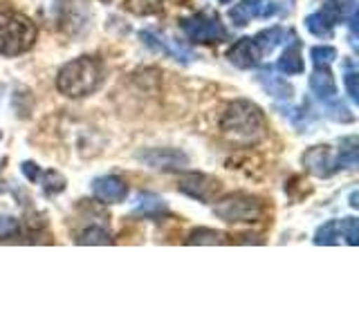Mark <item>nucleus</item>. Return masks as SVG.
<instances>
[{"mask_svg": "<svg viewBox=\"0 0 359 336\" xmlns=\"http://www.w3.org/2000/svg\"><path fill=\"white\" fill-rule=\"evenodd\" d=\"M220 132L233 144L252 146L263 139L265 134V117L252 101L238 99L224 108L220 117Z\"/></svg>", "mask_w": 359, "mask_h": 336, "instance_id": "obj_1", "label": "nucleus"}, {"mask_svg": "<svg viewBox=\"0 0 359 336\" xmlns=\"http://www.w3.org/2000/svg\"><path fill=\"white\" fill-rule=\"evenodd\" d=\"M140 38L149 45L151 50L155 52H162L168 59H175V61H182V63H191L194 61V52L189 48H184L180 41H173V38H166V36H160V34H155L151 29H144L140 34Z\"/></svg>", "mask_w": 359, "mask_h": 336, "instance_id": "obj_8", "label": "nucleus"}, {"mask_svg": "<svg viewBox=\"0 0 359 336\" xmlns=\"http://www.w3.org/2000/svg\"><path fill=\"white\" fill-rule=\"evenodd\" d=\"M213 213L224 220V222H258L263 218L265 206L263 202L254 197V195H247V193H233L222 197L216 206H213Z\"/></svg>", "mask_w": 359, "mask_h": 336, "instance_id": "obj_4", "label": "nucleus"}, {"mask_svg": "<svg viewBox=\"0 0 359 336\" xmlns=\"http://www.w3.org/2000/svg\"><path fill=\"white\" fill-rule=\"evenodd\" d=\"M126 7L133 11V14L151 16L162 9V0H126Z\"/></svg>", "mask_w": 359, "mask_h": 336, "instance_id": "obj_24", "label": "nucleus"}, {"mask_svg": "<svg viewBox=\"0 0 359 336\" xmlns=\"http://www.w3.org/2000/svg\"><path fill=\"white\" fill-rule=\"evenodd\" d=\"M43 177V190H45V195H59L61 190L65 188V179L61 173H56V171H48Z\"/></svg>", "mask_w": 359, "mask_h": 336, "instance_id": "obj_25", "label": "nucleus"}, {"mask_svg": "<svg viewBox=\"0 0 359 336\" xmlns=\"http://www.w3.org/2000/svg\"><path fill=\"white\" fill-rule=\"evenodd\" d=\"M220 3H222V5H227V3H231V0H220Z\"/></svg>", "mask_w": 359, "mask_h": 336, "instance_id": "obj_32", "label": "nucleus"}, {"mask_svg": "<svg viewBox=\"0 0 359 336\" xmlns=\"http://www.w3.org/2000/svg\"><path fill=\"white\" fill-rule=\"evenodd\" d=\"M227 56H229V63L238 67V70H250V67L258 65L263 54L256 48L254 38H241L233 43V48L229 50Z\"/></svg>", "mask_w": 359, "mask_h": 336, "instance_id": "obj_12", "label": "nucleus"}, {"mask_svg": "<svg viewBox=\"0 0 359 336\" xmlns=\"http://www.w3.org/2000/svg\"><path fill=\"white\" fill-rule=\"evenodd\" d=\"M256 78H258V83L263 85L265 92L272 94L274 99H292V85L285 81V78L276 76L272 67H263V70H258Z\"/></svg>", "mask_w": 359, "mask_h": 336, "instance_id": "obj_15", "label": "nucleus"}, {"mask_svg": "<svg viewBox=\"0 0 359 336\" xmlns=\"http://www.w3.org/2000/svg\"><path fill=\"white\" fill-rule=\"evenodd\" d=\"M276 0H243L229 9V18L236 27H245L252 18H272L278 14Z\"/></svg>", "mask_w": 359, "mask_h": 336, "instance_id": "obj_6", "label": "nucleus"}, {"mask_svg": "<svg viewBox=\"0 0 359 336\" xmlns=\"http://www.w3.org/2000/svg\"><path fill=\"white\" fill-rule=\"evenodd\" d=\"M306 27H308V31L314 34L317 38H330V36H332V25L319 14V11H317V14H310V16L306 18Z\"/></svg>", "mask_w": 359, "mask_h": 336, "instance_id": "obj_22", "label": "nucleus"}, {"mask_svg": "<svg viewBox=\"0 0 359 336\" xmlns=\"http://www.w3.org/2000/svg\"><path fill=\"white\" fill-rule=\"evenodd\" d=\"M36 41V27L29 18L16 11H3L0 14V54L18 56L27 52Z\"/></svg>", "mask_w": 359, "mask_h": 336, "instance_id": "obj_3", "label": "nucleus"}, {"mask_svg": "<svg viewBox=\"0 0 359 336\" xmlns=\"http://www.w3.org/2000/svg\"><path fill=\"white\" fill-rule=\"evenodd\" d=\"M357 197H359V193H357V190H353V193H351V206H353V209H357V206H359Z\"/></svg>", "mask_w": 359, "mask_h": 336, "instance_id": "obj_31", "label": "nucleus"}, {"mask_svg": "<svg viewBox=\"0 0 359 336\" xmlns=\"http://www.w3.org/2000/svg\"><path fill=\"white\" fill-rule=\"evenodd\" d=\"M101 78H104L101 63L93 59V56H79V59L65 63L59 70L56 88H59L61 94L79 99V97L93 94L101 85Z\"/></svg>", "mask_w": 359, "mask_h": 336, "instance_id": "obj_2", "label": "nucleus"}, {"mask_svg": "<svg viewBox=\"0 0 359 336\" xmlns=\"http://www.w3.org/2000/svg\"><path fill=\"white\" fill-rule=\"evenodd\" d=\"M341 235L346 238V242L355 246L357 238H359V222L355 218H344L341 220Z\"/></svg>", "mask_w": 359, "mask_h": 336, "instance_id": "obj_29", "label": "nucleus"}, {"mask_svg": "<svg viewBox=\"0 0 359 336\" xmlns=\"http://www.w3.org/2000/svg\"><path fill=\"white\" fill-rule=\"evenodd\" d=\"M180 190H182L184 195L194 197L198 202H211L213 195L220 190V182L218 179H213L205 173H189L180 179Z\"/></svg>", "mask_w": 359, "mask_h": 336, "instance_id": "obj_7", "label": "nucleus"}, {"mask_svg": "<svg viewBox=\"0 0 359 336\" xmlns=\"http://www.w3.org/2000/svg\"><path fill=\"white\" fill-rule=\"evenodd\" d=\"M0 137H3V132H0Z\"/></svg>", "mask_w": 359, "mask_h": 336, "instance_id": "obj_33", "label": "nucleus"}, {"mask_svg": "<svg viewBox=\"0 0 359 336\" xmlns=\"http://www.w3.org/2000/svg\"><path fill=\"white\" fill-rule=\"evenodd\" d=\"M310 90L321 101H330L337 97V83L328 70V65H314V72L310 74Z\"/></svg>", "mask_w": 359, "mask_h": 336, "instance_id": "obj_13", "label": "nucleus"}, {"mask_svg": "<svg viewBox=\"0 0 359 336\" xmlns=\"http://www.w3.org/2000/svg\"><path fill=\"white\" fill-rule=\"evenodd\" d=\"M180 27L187 34L189 41L194 43H222L229 38V31L227 27L222 25L218 16H211V14H194V16H187L180 20Z\"/></svg>", "mask_w": 359, "mask_h": 336, "instance_id": "obj_5", "label": "nucleus"}, {"mask_svg": "<svg viewBox=\"0 0 359 336\" xmlns=\"http://www.w3.org/2000/svg\"><path fill=\"white\" fill-rule=\"evenodd\" d=\"M285 38H287V31L283 27H269V29L258 31L254 36V43H256V48L261 50V54H272L280 43H285Z\"/></svg>", "mask_w": 359, "mask_h": 336, "instance_id": "obj_17", "label": "nucleus"}, {"mask_svg": "<svg viewBox=\"0 0 359 336\" xmlns=\"http://www.w3.org/2000/svg\"><path fill=\"white\" fill-rule=\"evenodd\" d=\"M276 70L287 74V76L301 74L303 70H306V65H303V59H301V43H299V38L292 36V43L285 48V52L280 54V59L276 63Z\"/></svg>", "mask_w": 359, "mask_h": 336, "instance_id": "obj_16", "label": "nucleus"}, {"mask_svg": "<svg viewBox=\"0 0 359 336\" xmlns=\"http://www.w3.org/2000/svg\"><path fill=\"white\" fill-rule=\"evenodd\" d=\"M168 213V206L162 197H157L153 193H144L135 200V206H133V216L137 218H149V220H160Z\"/></svg>", "mask_w": 359, "mask_h": 336, "instance_id": "obj_14", "label": "nucleus"}, {"mask_svg": "<svg viewBox=\"0 0 359 336\" xmlns=\"http://www.w3.org/2000/svg\"><path fill=\"white\" fill-rule=\"evenodd\" d=\"M325 106H328V115H330L334 121L351 123V121L355 119V117H353V112H351V108H348L346 104H341V101H337V97L330 99V101H325Z\"/></svg>", "mask_w": 359, "mask_h": 336, "instance_id": "obj_26", "label": "nucleus"}, {"mask_svg": "<svg viewBox=\"0 0 359 336\" xmlns=\"http://www.w3.org/2000/svg\"><path fill=\"white\" fill-rule=\"evenodd\" d=\"M79 244H108L110 242V231L104 224H90L76 238Z\"/></svg>", "mask_w": 359, "mask_h": 336, "instance_id": "obj_19", "label": "nucleus"}, {"mask_svg": "<svg viewBox=\"0 0 359 336\" xmlns=\"http://www.w3.org/2000/svg\"><path fill=\"white\" fill-rule=\"evenodd\" d=\"M140 160L146 162L151 168H182L189 164V157L175 148H153L140 153Z\"/></svg>", "mask_w": 359, "mask_h": 336, "instance_id": "obj_11", "label": "nucleus"}, {"mask_svg": "<svg viewBox=\"0 0 359 336\" xmlns=\"http://www.w3.org/2000/svg\"><path fill=\"white\" fill-rule=\"evenodd\" d=\"M93 193L97 200L104 202V204H119V202L126 200L128 186L117 175H104V177H97L93 182Z\"/></svg>", "mask_w": 359, "mask_h": 336, "instance_id": "obj_9", "label": "nucleus"}, {"mask_svg": "<svg viewBox=\"0 0 359 336\" xmlns=\"http://www.w3.org/2000/svg\"><path fill=\"white\" fill-rule=\"evenodd\" d=\"M222 242H224V233L207 227L194 229L187 238V244H222Z\"/></svg>", "mask_w": 359, "mask_h": 336, "instance_id": "obj_21", "label": "nucleus"}, {"mask_svg": "<svg viewBox=\"0 0 359 336\" xmlns=\"http://www.w3.org/2000/svg\"><path fill=\"white\" fill-rule=\"evenodd\" d=\"M20 171H22V175H25L29 182H39L41 179V168L36 166V164H32V162H22V166H20Z\"/></svg>", "mask_w": 359, "mask_h": 336, "instance_id": "obj_30", "label": "nucleus"}, {"mask_svg": "<svg viewBox=\"0 0 359 336\" xmlns=\"http://www.w3.org/2000/svg\"><path fill=\"white\" fill-rule=\"evenodd\" d=\"M341 238V220H330L319 227L314 235V244H337Z\"/></svg>", "mask_w": 359, "mask_h": 336, "instance_id": "obj_20", "label": "nucleus"}, {"mask_svg": "<svg viewBox=\"0 0 359 336\" xmlns=\"http://www.w3.org/2000/svg\"><path fill=\"white\" fill-rule=\"evenodd\" d=\"M357 155H359V141H357V137L341 139V148H339V153H337V168H353V166H357Z\"/></svg>", "mask_w": 359, "mask_h": 336, "instance_id": "obj_18", "label": "nucleus"}, {"mask_svg": "<svg viewBox=\"0 0 359 336\" xmlns=\"http://www.w3.org/2000/svg\"><path fill=\"white\" fill-rule=\"evenodd\" d=\"M303 164L308 166V171L317 177H330L337 168V157L330 153L328 146H314L306 155H303Z\"/></svg>", "mask_w": 359, "mask_h": 336, "instance_id": "obj_10", "label": "nucleus"}, {"mask_svg": "<svg viewBox=\"0 0 359 336\" xmlns=\"http://www.w3.org/2000/svg\"><path fill=\"white\" fill-rule=\"evenodd\" d=\"M20 233V224L11 216H0V240H11Z\"/></svg>", "mask_w": 359, "mask_h": 336, "instance_id": "obj_28", "label": "nucleus"}, {"mask_svg": "<svg viewBox=\"0 0 359 336\" xmlns=\"http://www.w3.org/2000/svg\"><path fill=\"white\" fill-rule=\"evenodd\" d=\"M310 59L314 65H330L337 59V50L330 45H317V48L310 50Z\"/></svg>", "mask_w": 359, "mask_h": 336, "instance_id": "obj_27", "label": "nucleus"}, {"mask_svg": "<svg viewBox=\"0 0 359 336\" xmlns=\"http://www.w3.org/2000/svg\"><path fill=\"white\" fill-rule=\"evenodd\" d=\"M357 81H359V72L353 61H346V67H344V83H346V90H348V97H351L353 104L359 101V88H357Z\"/></svg>", "mask_w": 359, "mask_h": 336, "instance_id": "obj_23", "label": "nucleus"}]
</instances>
